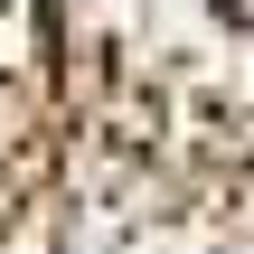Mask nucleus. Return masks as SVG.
<instances>
[{"label":"nucleus","instance_id":"f257e3e1","mask_svg":"<svg viewBox=\"0 0 254 254\" xmlns=\"http://www.w3.org/2000/svg\"><path fill=\"white\" fill-rule=\"evenodd\" d=\"M66 75L141 141L254 160V0H57Z\"/></svg>","mask_w":254,"mask_h":254},{"label":"nucleus","instance_id":"f03ea898","mask_svg":"<svg viewBox=\"0 0 254 254\" xmlns=\"http://www.w3.org/2000/svg\"><path fill=\"white\" fill-rule=\"evenodd\" d=\"M75 75H66V9L57 0H0V226L38 198L57 132H66Z\"/></svg>","mask_w":254,"mask_h":254}]
</instances>
